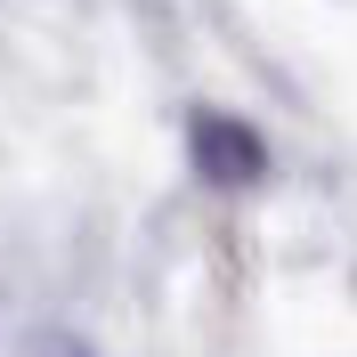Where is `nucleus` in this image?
<instances>
[{"instance_id":"f257e3e1","label":"nucleus","mask_w":357,"mask_h":357,"mask_svg":"<svg viewBox=\"0 0 357 357\" xmlns=\"http://www.w3.org/2000/svg\"><path fill=\"white\" fill-rule=\"evenodd\" d=\"M195 171L220 178V187H252L268 171V146L244 130V122H227V114H203L195 122Z\"/></svg>"}]
</instances>
